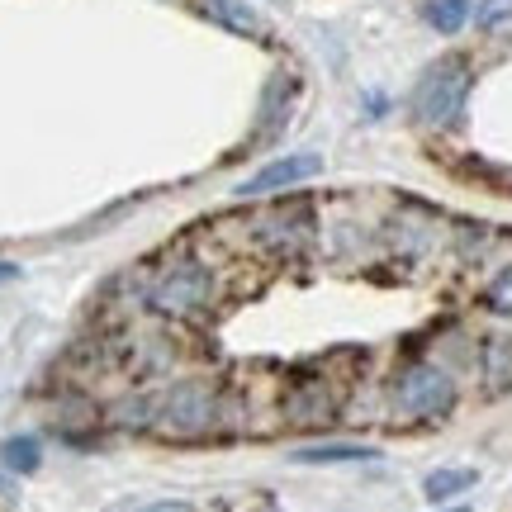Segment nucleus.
Here are the masks:
<instances>
[{
    "mask_svg": "<svg viewBox=\"0 0 512 512\" xmlns=\"http://www.w3.org/2000/svg\"><path fill=\"white\" fill-rule=\"evenodd\" d=\"M147 304L162 313V318H176V323H195L204 313L214 309V299H219V280L209 271V261L190 252H176L157 261L152 275H147Z\"/></svg>",
    "mask_w": 512,
    "mask_h": 512,
    "instance_id": "nucleus-1",
    "label": "nucleus"
},
{
    "mask_svg": "<svg viewBox=\"0 0 512 512\" xmlns=\"http://www.w3.org/2000/svg\"><path fill=\"white\" fill-rule=\"evenodd\" d=\"M223 427V394L204 380H181L152 403V432L162 437H209Z\"/></svg>",
    "mask_w": 512,
    "mask_h": 512,
    "instance_id": "nucleus-2",
    "label": "nucleus"
},
{
    "mask_svg": "<svg viewBox=\"0 0 512 512\" xmlns=\"http://www.w3.org/2000/svg\"><path fill=\"white\" fill-rule=\"evenodd\" d=\"M233 223L252 238V247H261V252H271V256L309 252L313 238H318V214H313L309 200L271 204V209H256V214H238Z\"/></svg>",
    "mask_w": 512,
    "mask_h": 512,
    "instance_id": "nucleus-3",
    "label": "nucleus"
},
{
    "mask_svg": "<svg viewBox=\"0 0 512 512\" xmlns=\"http://www.w3.org/2000/svg\"><path fill=\"white\" fill-rule=\"evenodd\" d=\"M465 95H470V62L465 57H441V62H432L422 72L418 91H413V114L422 124L446 128L460 114Z\"/></svg>",
    "mask_w": 512,
    "mask_h": 512,
    "instance_id": "nucleus-4",
    "label": "nucleus"
},
{
    "mask_svg": "<svg viewBox=\"0 0 512 512\" xmlns=\"http://www.w3.org/2000/svg\"><path fill=\"white\" fill-rule=\"evenodd\" d=\"M456 403V380L446 375L441 366H432V361H418V366H408L394 380V389H389V408H394V418H437V413H446Z\"/></svg>",
    "mask_w": 512,
    "mask_h": 512,
    "instance_id": "nucleus-5",
    "label": "nucleus"
},
{
    "mask_svg": "<svg viewBox=\"0 0 512 512\" xmlns=\"http://www.w3.org/2000/svg\"><path fill=\"white\" fill-rule=\"evenodd\" d=\"M318 157L313 152H299V157H285V162H271V166H261L252 181H242L238 185V195H271V190H285V185H299V181H309V176H318Z\"/></svg>",
    "mask_w": 512,
    "mask_h": 512,
    "instance_id": "nucleus-6",
    "label": "nucleus"
},
{
    "mask_svg": "<svg viewBox=\"0 0 512 512\" xmlns=\"http://www.w3.org/2000/svg\"><path fill=\"white\" fill-rule=\"evenodd\" d=\"M190 10L209 24H219L228 34H242V38H266V24L256 10H247L242 0H190Z\"/></svg>",
    "mask_w": 512,
    "mask_h": 512,
    "instance_id": "nucleus-7",
    "label": "nucleus"
},
{
    "mask_svg": "<svg viewBox=\"0 0 512 512\" xmlns=\"http://www.w3.org/2000/svg\"><path fill=\"white\" fill-rule=\"evenodd\" d=\"M0 460H5V470H15V475H34L43 451H38L34 437H10V441H0Z\"/></svg>",
    "mask_w": 512,
    "mask_h": 512,
    "instance_id": "nucleus-8",
    "label": "nucleus"
},
{
    "mask_svg": "<svg viewBox=\"0 0 512 512\" xmlns=\"http://www.w3.org/2000/svg\"><path fill=\"white\" fill-rule=\"evenodd\" d=\"M422 15H427V24H432V29H441V34H456L460 24L470 19V0H427V5H422Z\"/></svg>",
    "mask_w": 512,
    "mask_h": 512,
    "instance_id": "nucleus-9",
    "label": "nucleus"
},
{
    "mask_svg": "<svg viewBox=\"0 0 512 512\" xmlns=\"http://www.w3.org/2000/svg\"><path fill=\"white\" fill-rule=\"evenodd\" d=\"M470 484H475V470H437V475H427L422 494L432 498V503H441V498H451V494H465Z\"/></svg>",
    "mask_w": 512,
    "mask_h": 512,
    "instance_id": "nucleus-10",
    "label": "nucleus"
},
{
    "mask_svg": "<svg viewBox=\"0 0 512 512\" xmlns=\"http://www.w3.org/2000/svg\"><path fill=\"white\" fill-rule=\"evenodd\" d=\"M294 460H304V465H332V460H375L370 446H304V451H294Z\"/></svg>",
    "mask_w": 512,
    "mask_h": 512,
    "instance_id": "nucleus-11",
    "label": "nucleus"
},
{
    "mask_svg": "<svg viewBox=\"0 0 512 512\" xmlns=\"http://www.w3.org/2000/svg\"><path fill=\"white\" fill-rule=\"evenodd\" d=\"M484 304L494 313H503V318H512V266H503V271L489 280V290H484Z\"/></svg>",
    "mask_w": 512,
    "mask_h": 512,
    "instance_id": "nucleus-12",
    "label": "nucleus"
},
{
    "mask_svg": "<svg viewBox=\"0 0 512 512\" xmlns=\"http://www.w3.org/2000/svg\"><path fill=\"white\" fill-rule=\"evenodd\" d=\"M508 19H512V0H479V10H475L479 29H498V24H508Z\"/></svg>",
    "mask_w": 512,
    "mask_h": 512,
    "instance_id": "nucleus-13",
    "label": "nucleus"
},
{
    "mask_svg": "<svg viewBox=\"0 0 512 512\" xmlns=\"http://www.w3.org/2000/svg\"><path fill=\"white\" fill-rule=\"evenodd\" d=\"M143 512H195V508H185V503H152V508Z\"/></svg>",
    "mask_w": 512,
    "mask_h": 512,
    "instance_id": "nucleus-14",
    "label": "nucleus"
},
{
    "mask_svg": "<svg viewBox=\"0 0 512 512\" xmlns=\"http://www.w3.org/2000/svg\"><path fill=\"white\" fill-rule=\"evenodd\" d=\"M10 280H19V266H10V261H0V285H10Z\"/></svg>",
    "mask_w": 512,
    "mask_h": 512,
    "instance_id": "nucleus-15",
    "label": "nucleus"
},
{
    "mask_svg": "<svg viewBox=\"0 0 512 512\" xmlns=\"http://www.w3.org/2000/svg\"><path fill=\"white\" fill-rule=\"evenodd\" d=\"M456 512H470V508H456Z\"/></svg>",
    "mask_w": 512,
    "mask_h": 512,
    "instance_id": "nucleus-16",
    "label": "nucleus"
}]
</instances>
